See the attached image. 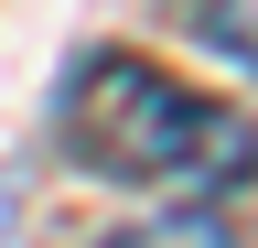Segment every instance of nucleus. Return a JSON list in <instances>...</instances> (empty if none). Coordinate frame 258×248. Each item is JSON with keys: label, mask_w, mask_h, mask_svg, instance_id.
<instances>
[{"label": "nucleus", "mask_w": 258, "mask_h": 248, "mask_svg": "<svg viewBox=\"0 0 258 248\" xmlns=\"http://www.w3.org/2000/svg\"><path fill=\"white\" fill-rule=\"evenodd\" d=\"M64 140L86 151L108 183H237L258 162L247 119L194 97L183 76L140 65V54H97L64 97Z\"/></svg>", "instance_id": "1"}, {"label": "nucleus", "mask_w": 258, "mask_h": 248, "mask_svg": "<svg viewBox=\"0 0 258 248\" xmlns=\"http://www.w3.org/2000/svg\"><path fill=\"white\" fill-rule=\"evenodd\" d=\"M118 248H237V227H226L215 205H172V216H140Z\"/></svg>", "instance_id": "2"}, {"label": "nucleus", "mask_w": 258, "mask_h": 248, "mask_svg": "<svg viewBox=\"0 0 258 248\" xmlns=\"http://www.w3.org/2000/svg\"><path fill=\"white\" fill-rule=\"evenodd\" d=\"M205 43L226 54V65L258 76V0H205Z\"/></svg>", "instance_id": "3"}]
</instances>
